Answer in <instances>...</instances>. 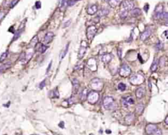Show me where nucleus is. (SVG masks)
Returning a JSON list of instances; mask_svg holds the SVG:
<instances>
[{
  "instance_id": "nucleus-1",
  "label": "nucleus",
  "mask_w": 168,
  "mask_h": 135,
  "mask_svg": "<svg viewBox=\"0 0 168 135\" xmlns=\"http://www.w3.org/2000/svg\"><path fill=\"white\" fill-rule=\"evenodd\" d=\"M89 86L93 91L99 92V91H101L103 88V82L99 78H93L90 81Z\"/></svg>"
},
{
  "instance_id": "nucleus-2",
  "label": "nucleus",
  "mask_w": 168,
  "mask_h": 135,
  "mask_svg": "<svg viewBox=\"0 0 168 135\" xmlns=\"http://www.w3.org/2000/svg\"><path fill=\"white\" fill-rule=\"evenodd\" d=\"M129 82L132 85H139L145 82V78L143 75L136 74V75H132L129 79Z\"/></svg>"
},
{
  "instance_id": "nucleus-3",
  "label": "nucleus",
  "mask_w": 168,
  "mask_h": 135,
  "mask_svg": "<svg viewBox=\"0 0 168 135\" xmlns=\"http://www.w3.org/2000/svg\"><path fill=\"white\" fill-rule=\"evenodd\" d=\"M88 102L91 104H95L97 103L99 99V94L97 92L95 91H91L89 93H88L87 97Z\"/></svg>"
},
{
  "instance_id": "nucleus-4",
  "label": "nucleus",
  "mask_w": 168,
  "mask_h": 135,
  "mask_svg": "<svg viewBox=\"0 0 168 135\" xmlns=\"http://www.w3.org/2000/svg\"><path fill=\"white\" fill-rule=\"evenodd\" d=\"M114 103V100L113 97L110 96H106L104 97L102 101V104H103L104 108L106 110H110L113 106Z\"/></svg>"
},
{
  "instance_id": "nucleus-5",
  "label": "nucleus",
  "mask_w": 168,
  "mask_h": 135,
  "mask_svg": "<svg viewBox=\"0 0 168 135\" xmlns=\"http://www.w3.org/2000/svg\"><path fill=\"white\" fill-rule=\"evenodd\" d=\"M87 47H88L87 42L85 40H82V42H81L80 47V49H79L78 55V59H81L83 58V57L84 56V55H85V52H86L87 51Z\"/></svg>"
},
{
  "instance_id": "nucleus-6",
  "label": "nucleus",
  "mask_w": 168,
  "mask_h": 135,
  "mask_svg": "<svg viewBox=\"0 0 168 135\" xmlns=\"http://www.w3.org/2000/svg\"><path fill=\"white\" fill-rule=\"evenodd\" d=\"M131 68L126 64H124L119 69V75L122 77H127L131 75Z\"/></svg>"
},
{
  "instance_id": "nucleus-7",
  "label": "nucleus",
  "mask_w": 168,
  "mask_h": 135,
  "mask_svg": "<svg viewBox=\"0 0 168 135\" xmlns=\"http://www.w3.org/2000/svg\"><path fill=\"white\" fill-rule=\"evenodd\" d=\"M97 31V28L95 26H90L87 28L86 35L88 40H91L93 39V37L96 35Z\"/></svg>"
},
{
  "instance_id": "nucleus-8",
  "label": "nucleus",
  "mask_w": 168,
  "mask_h": 135,
  "mask_svg": "<svg viewBox=\"0 0 168 135\" xmlns=\"http://www.w3.org/2000/svg\"><path fill=\"white\" fill-rule=\"evenodd\" d=\"M135 4L131 0H125L121 3V8L123 10L129 11L134 9Z\"/></svg>"
},
{
  "instance_id": "nucleus-9",
  "label": "nucleus",
  "mask_w": 168,
  "mask_h": 135,
  "mask_svg": "<svg viewBox=\"0 0 168 135\" xmlns=\"http://www.w3.org/2000/svg\"><path fill=\"white\" fill-rule=\"evenodd\" d=\"M158 130V127L156 125L152 124V123H149L148 124L146 127V133L148 135H153L156 133V130Z\"/></svg>"
},
{
  "instance_id": "nucleus-10",
  "label": "nucleus",
  "mask_w": 168,
  "mask_h": 135,
  "mask_svg": "<svg viewBox=\"0 0 168 135\" xmlns=\"http://www.w3.org/2000/svg\"><path fill=\"white\" fill-rule=\"evenodd\" d=\"M87 66L91 71H96L97 69V60L95 58H90L87 61Z\"/></svg>"
},
{
  "instance_id": "nucleus-11",
  "label": "nucleus",
  "mask_w": 168,
  "mask_h": 135,
  "mask_svg": "<svg viewBox=\"0 0 168 135\" xmlns=\"http://www.w3.org/2000/svg\"><path fill=\"white\" fill-rule=\"evenodd\" d=\"M163 12V6L162 5H159L156 7L155 11H154V17L155 19L160 18L161 14Z\"/></svg>"
},
{
  "instance_id": "nucleus-12",
  "label": "nucleus",
  "mask_w": 168,
  "mask_h": 135,
  "mask_svg": "<svg viewBox=\"0 0 168 135\" xmlns=\"http://www.w3.org/2000/svg\"><path fill=\"white\" fill-rule=\"evenodd\" d=\"M152 34V31L150 30H146L144 32H143L140 36V39L142 40V41H145L149 37L150 35Z\"/></svg>"
},
{
  "instance_id": "nucleus-13",
  "label": "nucleus",
  "mask_w": 168,
  "mask_h": 135,
  "mask_svg": "<svg viewBox=\"0 0 168 135\" xmlns=\"http://www.w3.org/2000/svg\"><path fill=\"white\" fill-rule=\"evenodd\" d=\"M54 37V33L53 32H48L47 33L44 37V42L45 44L50 43L52 41Z\"/></svg>"
},
{
  "instance_id": "nucleus-14",
  "label": "nucleus",
  "mask_w": 168,
  "mask_h": 135,
  "mask_svg": "<svg viewBox=\"0 0 168 135\" xmlns=\"http://www.w3.org/2000/svg\"><path fill=\"white\" fill-rule=\"evenodd\" d=\"M135 114L133 113L128 114L127 115H126V118H125V121L127 125L131 124V123L135 120Z\"/></svg>"
},
{
  "instance_id": "nucleus-15",
  "label": "nucleus",
  "mask_w": 168,
  "mask_h": 135,
  "mask_svg": "<svg viewBox=\"0 0 168 135\" xmlns=\"http://www.w3.org/2000/svg\"><path fill=\"white\" fill-rule=\"evenodd\" d=\"M98 7L96 5H92L89 6L87 9V13L89 15H93L96 13H97Z\"/></svg>"
},
{
  "instance_id": "nucleus-16",
  "label": "nucleus",
  "mask_w": 168,
  "mask_h": 135,
  "mask_svg": "<svg viewBox=\"0 0 168 135\" xmlns=\"http://www.w3.org/2000/svg\"><path fill=\"white\" fill-rule=\"evenodd\" d=\"M145 89L142 87H138V88L137 89V90H136L135 95H136L137 98H138V99H141V98L144 96V95H145Z\"/></svg>"
},
{
  "instance_id": "nucleus-17",
  "label": "nucleus",
  "mask_w": 168,
  "mask_h": 135,
  "mask_svg": "<svg viewBox=\"0 0 168 135\" xmlns=\"http://www.w3.org/2000/svg\"><path fill=\"white\" fill-rule=\"evenodd\" d=\"M141 14V10L139 9V8H135V9H133L131 11L130 15L132 17H137L139 15Z\"/></svg>"
},
{
  "instance_id": "nucleus-18",
  "label": "nucleus",
  "mask_w": 168,
  "mask_h": 135,
  "mask_svg": "<svg viewBox=\"0 0 168 135\" xmlns=\"http://www.w3.org/2000/svg\"><path fill=\"white\" fill-rule=\"evenodd\" d=\"M72 85H73V92L74 93H76L78 92L80 87V82L76 78H74L72 80Z\"/></svg>"
},
{
  "instance_id": "nucleus-19",
  "label": "nucleus",
  "mask_w": 168,
  "mask_h": 135,
  "mask_svg": "<svg viewBox=\"0 0 168 135\" xmlns=\"http://www.w3.org/2000/svg\"><path fill=\"white\" fill-rule=\"evenodd\" d=\"M101 59L104 63H109L112 60V55L110 54H105L102 56Z\"/></svg>"
},
{
  "instance_id": "nucleus-20",
  "label": "nucleus",
  "mask_w": 168,
  "mask_h": 135,
  "mask_svg": "<svg viewBox=\"0 0 168 135\" xmlns=\"http://www.w3.org/2000/svg\"><path fill=\"white\" fill-rule=\"evenodd\" d=\"M109 12H110L109 9H106V8H103L98 12V16H100V17L106 16L109 14Z\"/></svg>"
},
{
  "instance_id": "nucleus-21",
  "label": "nucleus",
  "mask_w": 168,
  "mask_h": 135,
  "mask_svg": "<svg viewBox=\"0 0 168 135\" xmlns=\"http://www.w3.org/2000/svg\"><path fill=\"white\" fill-rule=\"evenodd\" d=\"M144 109H145V106H144V104H142V103H139V104H137V106H136V112L139 115H141V114H143V111H144Z\"/></svg>"
},
{
  "instance_id": "nucleus-22",
  "label": "nucleus",
  "mask_w": 168,
  "mask_h": 135,
  "mask_svg": "<svg viewBox=\"0 0 168 135\" xmlns=\"http://www.w3.org/2000/svg\"><path fill=\"white\" fill-rule=\"evenodd\" d=\"M109 2V5L112 8H115L121 3V0H110Z\"/></svg>"
},
{
  "instance_id": "nucleus-23",
  "label": "nucleus",
  "mask_w": 168,
  "mask_h": 135,
  "mask_svg": "<svg viewBox=\"0 0 168 135\" xmlns=\"http://www.w3.org/2000/svg\"><path fill=\"white\" fill-rule=\"evenodd\" d=\"M67 6V0H59V8L60 11H65Z\"/></svg>"
},
{
  "instance_id": "nucleus-24",
  "label": "nucleus",
  "mask_w": 168,
  "mask_h": 135,
  "mask_svg": "<svg viewBox=\"0 0 168 135\" xmlns=\"http://www.w3.org/2000/svg\"><path fill=\"white\" fill-rule=\"evenodd\" d=\"M87 94H88L87 89V88L83 89L82 90V93H81V95H80L81 100H82V101H85V100L86 99L87 97Z\"/></svg>"
},
{
  "instance_id": "nucleus-25",
  "label": "nucleus",
  "mask_w": 168,
  "mask_h": 135,
  "mask_svg": "<svg viewBox=\"0 0 168 135\" xmlns=\"http://www.w3.org/2000/svg\"><path fill=\"white\" fill-rule=\"evenodd\" d=\"M32 56H33V52L28 53V54H25V57H24V58L23 60L21 61V62L24 63H26L28 62V61L31 59L32 57Z\"/></svg>"
},
{
  "instance_id": "nucleus-26",
  "label": "nucleus",
  "mask_w": 168,
  "mask_h": 135,
  "mask_svg": "<svg viewBox=\"0 0 168 135\" xmlns=\"http://www.w3.org/2000/svg\"><path fill=\"white\" fill-rule=\"evenodd\" d=\"M11 66V63L10 62L0 65V73L3 71H5L6 70V69H9Z\"/></svg>"
},
{
  "instance_id": "nucleus-27",
  "label": "nucleus",
  "mask_w": 168,
  "mask_h": 135,
  "mask_svg": "<svg viewBox=\"0 0 168 135\" xmlns=\"http://www.w3.org/2000/svg\"><path fill=\"white\" fill-rule=\"evenodd\" d=\"M38 36L36 35V36H34V37L33 39H32L31 41H30V47H35L37 44H38Z\"/></svg>"
},
{
  "instance_id": "nucleus-28",
  "label": "nucleus",
  "mask_w": 168,
  "mask_h": 135,
  "mask_svg": "<svg viewBox=\"0 0 168 135\" xmlns=\"http://www.w3.org/2000/svg\"><path fill=\"white\" fill-rule=\"evenodd\" d=\"M158 66V60H154L150 67V71L152 72H155L157 70Z\"/></svg>"
},
{
  "instance_id": "nucleus-29",
  "label": "nucleus",
  "mask_w": 168,
  "mask_h": 135,
  "mask_svg": "<svg viewBox=\"0 0 168 135\" xmlns=\"http://www.w3.org/2000/svg\"><path fill=\"white\" fill-rule=\"evenodd\" d=\"M124 99L126 101V102L127 103V104H128V106L131 105V104H133L135 103V101H134L133 97L131 96H128L127 97H124Z\"/></svg>"
},
{
  "instance_id": "nucleus-30",
  "label": "nucleus",
  "mask_w": 168,
  "mask_h": 135,
  "mask_svg": "<svg viewBox=\"0 0 168 135\" xmlns=\"http://www.w3.org/2000/svg\"><path fill=\"white\" fill-rule=\"evenodd\" d=\"M127 14H128V11L123 9H121V11H120V13H119V16H120V18L121 19L126 18L127 17Z\"/></svg>"
},
{
  "instance_id": "nucleus-31",
  "label": "nucleus",
  "mask_w": 168,
  "mask_h": 135,
  "mask_svg": "<svg viewBox=\"0 0 168 135\" xmlns=\"http://www.w3.org/2000/svg\"><path fill=\"white\" fill-rule=\"evenodd\" d=\"M163 46L162 42H161V41H159V42L156 44V51H160V50H161L162 48H163Z\"/></svg>"
},
{
  "instance_id": "nucleus-32",
  "label": "nucleus",
  "mask_w": 168,
  "mask_h": 135,
  "mask_svg": "<svg viewBox=\"0 0 168 135\" xmlns=\"http://www.w3.org/2000/svg\"><path fill=\"white\" fill-rule=\"evenodd\" d=\"M126 85L125 84L121 82L118 84V89L119 90H120L121 92H124V91L126 90Z\"/></svg>"
},
{
  "instance_id": "nucleus-33",
  "label": "nucleus",
  "mask_w": 168,
  "mask_h": 135,
  "mask_svg": "<svg viewBox=\"0 0 168 135\" xmlns=\"http://www.w3.org/2000/svg\"><path fill=\"white\" fill-rule=\"evenodd\" d=\"M165 64V59L164 57H162V58L160 59V60L158 61V65H160L161 67H163Z\"/></svg>"
},
{
  "instance_id": "nucleus-34",
  "label": "nucleus",
  "mask_w": 168,
  "mask_h": 135,
  "mask_svg": "<svg viewBox=\"0 0 168 135\" xmlns=\"http://www.w3.org/2000/svg\"><path fill=\"white\" fill-rule=\"evenodd\" d=\"M22 31V30H18V31H17L16 33H14V37H13V40H17V39L18 38L20 37V35H21Z\"/></svg>"
},
{
  "instance_id": "nucleus-35",
  "label": "nucleus",
  "mask_w": 168,
  "mask_h": 135,
  "mask_svg": "<svg viewBox=\"0 0 168 135\" xmlns=\"http://www.w3.org/2000/svg\"><path fill=\"white\" fill-rule=\"evenodd\" d=\"M51 93H52V95H53V97H52L53 98L59 97V93H58V90H57V89H55L53 90V92H51Z\"/></svg>"
},
{
  "instance_id": "nucleus-36",
  "label": "nucleus",
  "mask_w": 168,
  "mask_h": 135,
  "mask_svg": "<svg viewBox=\"0 0 168 135\" xmlns=\"http://www.w3.org/2000/svg\"><path fill=\"white\" fill-rule=\"evenodd\" d=\"M77 2L78 0H68V1H67V5H68V6L70 7H72L75 5Z\"/></svg>"
},
{
  "instance_id": "nucleus-37",
  "label": "nucleus",
  "mask_w": 168,
  "mask_h": 135,
  "mask_svg": "<svg viewBox=\"0 0 168 135\" xmlns=\"http://www.w3.org/2000/svg\"><path fill=\"white\" fill-rule=\"evenodd\" d=\"M68 47H69V44H66V48H65V50L63 52V54H62V56H61V59L65 58V56H66V54H67L68 50Z\"/></svg>"
},
{
  "instance_id": "nucleus-38",
  "label": "nucleus",
  "mask_w": 168,
  "mask_h": 135,
  "mask_svg": "<svg viewBox=\"0 0 168 135\" xmlns=\"http://www.w3.org/2000/svg\"><path fill=\"white\" fill-rule=\"evenodd\" d=\"M160 18L164 19V20H167V18H168L167 13V12H163V13H162V14H161Z\"/></svg>"
},
{
  "instance_id": "nucleus-39",
  "label": "nucleus",
  "mask_w": 168,
  "mask_h": 135,
  "mask_svg": "<svg viewBox=\"0 0 168 135\" xmlns=\"http://www.w3.org/2000/svg\"><path fill=\"white\" fill-rule=\"evenodd\" d=\"M7 52L3 53L1 57H0V61H2L4 60L7 58Z\"/></svg>"
},
{
  "instance_id": "nucleus-40",
  "label": "nucleus",
  "mask_w": 168,
  "mask_h": 135,
  "mask_svg": "<svg viewBox=\"0 0 168 135\" xmlns=\"http://www.w3.org/2000/svg\"><path fill=\"white\" fill-rule=\"evenodd\" d=\"M47 47H46L45 45L44 44H41V48H40V52H41V53H44L47 50Z\"/></svg>"
},
{
  "instance_id": "nucleus-41",
  "label": "nucleus",
  "mask_w": 168,
  "mask_h": 135,
  "mask_svg": "<svg viewBox=\"0 0 168 135\" xmlns=\"http://www.w3.org/2000/svg\"><path fill=\"white\" fill-rule=\"evenodd\" d=\"M68 103L69 104H72L73 103H75V98L73 97H70L69 99L68 100Z\"/></svg>"
},
{
  "instance_id": "nucleus-42",
  "label": "nucleus",
  "mask_w": 168,
  "mask_h": 135,
  "mask_svg": "<svg viewBox=\"0 0 168 135\" xmlns=\"http://www.w3.org/2000/svg\"><path fill=\"white\" fill-rule=\"evenodd\" d=\"M18 2H19V0H13L11 3V7L13 8V7L17 5V3H18Z\"/></svg>"
},
{
  "instance_id": "nucleus-43",
  "label": "nucleus",
  "mask_w": 168,
  "mask_h": 135,
  "mask_svg": "<svg viewBox=\"0 0 168 135\" xmlns=\"http://www.w3.org/2000/svg\"><path fill=\"white\" fill-rule=\"evenodd\" d=\"M70 22H71V20H67V21H66V22H65V23H64V24H63V27H64V28H67L68 26L70 25Z\"/></svg>"
},
{
  "instance_id": "nucleus-44",
  "label": "nucleus",
  "mask_w": 168,
  "mask_h": 135,
  "mask_svg": "<svg viewBox=\"0 0 168 135\" xmlns=\"http://www.w3.org/2000/svg\"><path fill=\"white\" fill-rule=\"evenodd\" d=\"M45 80H44L43 82H41V83H40V84H39V87H40V89H43L44 87H45Z\"/></svg>"
},
{
  "instance_id": "nucleus-45",
  "label": "nucleus",
  "mask_w": 168,
  "mask_h": 135,
  "mask_svg": "<svg viewBox=\"0 0 168 135\" xmlns=\"http://www.w3.org/2000/svg\"><path fill=\"white\" fill-rule=\"evenodd\" d=\"M121 53H122L121 49V48H119L118 49V57H119V58H120V59L121 58Z\"/></svg>"
},
{
  "instance_id": "nucleus-46",
  "label": "nucleus",
  "mask_w": 168,
  "mask_h": 135,
  "mask_svg": "<svg viewBox=\"0 0 168 135\" xmlns=\"http://www.w3.org/2000/svg\"><path fill=\"white\" fill-rule=\"evenodd\" d=\"M36 7L37 9H40L41 8V2H37L36 3Z\"/></svg>"
},
{
  "instance_id": "nucleus-47",
  "label": "nucleus",
  "mask_w": 168,
  "mask_h": 135,
  "mask_svg": "<svg viewBox=\"0 0 168 135\" xmlns=\"http://www.w3.org/2000/svg\"><path fill=\"white\" fill-rule=\"evenodd\" d=\"M5 16V13H3V12H0V20L3 18Z\"/></svg>"
},
{
  "instance_id": "nucleus-48",
  "label": "nucleus",
  "mask_w": 168,
  "mask_h": 135,
  "mask_svg": "<svg viewBox=\"0 0 168 135\" xmlns=\"http://www.w3.org/2000/svg\"><path fill=\"white\" fill-rule=\"evenodd\" d=\"M51 63H52V62H51L50 63H49V67H47V72H49V70H50L51 67Z\"/></svg>"
},
{
  "instance_id": "nucleus-49",
  "label": "nucleus",
  "mask_w": 168,
  "mask_h": 135,
  "mask_svg": "<svg viewBox=\"0 0 168 135\" xmlns=\"http://www.w3.org/2000/svg\"><path fill=\"white\" fill-rule=\"evenodd\" d=\"M165 123L166 125H168V116H166L165 119Z\"/></svg>"
},
{
  "instance_id": "nucleus-50",
  "label": "nucleus",
  "mask_w": 168,
  "mask_h": 135,
  "mask_svg": "<svg viewBox=\"0 0 168 135\" xmlns=\"http://www.w3.org/2000/svg\"><path fill=\"white\" fill-rule=\"evenodd\" d=\"M106 133H108V134L111 133V131H110V130H106Z\"/></svg>"
},
{
  "instance_id": "nucleus-51",
  "label": "nucleus",
  "mask_w": 168,
  "mask_h": 135,
  "mask_svg": "<svg viewBox=\"0 0 168 135\" xmlns=\"http://www.w3.org/2000/svg\"><path fill=\"white\" fill-rule=\"evenodd\" d=\"M104 1H105V2H109L110 0H104Z\"/></svg>"
},
{
  "instance_id": "nucleus-52",
  "label": "nucleus",
  "mask_w": 168,
  "mask_h": 135,
  "mask_svg": "<svg viewBox=\"0 0 168 135\" xmlns=\"http://www.w3.org/2000/svg\"><path fill=\"white\" fill-rule=\"evenodd\" d=\"M89 135H94V134H90Z\"/></svg>"
},
{
  "instance_id": "nucleus-53",
  "label": "nucleus",
  "mask_w": 168,
  "mask_h": 135,
  "mask_svg": "<svg viewBox=\"0 0 168 135\" xmlns=\"http://www.w3.org/2000/svg\"></svg>"
}]
</instances>
